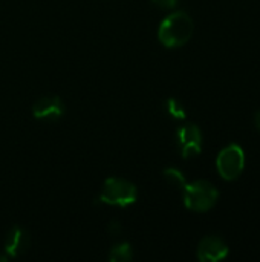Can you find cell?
I'll list each match as a JSON object with an SVG mask.
<instances>
[{"mask_svg":"<svg viewBox=\"0 0 260 262\" xmlns=\"http://www.w3.org/2000/svg\"><path fill=\"white\" fill-rule=\"evenodd\" d=\"M193 20L184 11L169 14L159 25L158 38L166 48H181L188 43L193 35Z\"/></svg>","mask_w":260,"mask_h":262,"instance_id":"1","label":"cell"},{"mask_svg":"<svg viewBox=\"0 0 260 262\" xmlns=\"http://www.w3.org/2000/svg\"><path fill=\"white\" fill-rule=\"evenodd\" d=\"M101 204L112 206V207H129L136 203L138 200V189L136 186L124 178H107L103 183L100 196Z\"/></svg>","mask_w":260,"mask_h":262,"instance_id":"2","label":"cell"},{"mask_svg":"<svg viewBox=\"0 0 260 262\" xmlns=\"http://www.w3.org/2000/svg\"><path fill=\"white\" fill-rule=\"evenodd\" d=\"M182 192H184L185 207L198 213H204L213 209L219 198L218 189L210 181H205V180L187 183Z\"/></svg>","mask_w":260,"mask_h":262,"instance_id":"3","label":"cell"},{"mask_svg":"<svg viewBox=\"0 0 260 262\" xmlns=\"http://www.w3.org/2000/svg\"><path fill=\"white\" fill-rule=\"evenodd\" d=\"M245 167V154L241 146L230 144L222 149L216 158V169L227 181H234L241 177Z\"/></svg>","mask_w":260,"mask_h":262,"instance_id":"4","label":"cell"},{"mask_svg":"<svg viewBox=\"0 0 260 262\" xmlns=\"http://www.w3.org/2000/svg\"><path fill=\"white\" fill-rule=\"evenodd\" d=\"M176 144L181 157L188 160L201 154L202 150V132L196 124H185L176 132Z\"/></svg>","mask_w":260,"mask_h":262,"instance_id":"5","label":"cell"},{"mask_svg":"<svg viewBox=\"0 0 260 262\" xmlns=\"http://www.w3.org/2000/svg\"><path fill=\"white\" fill-rule=\"evenodd\" d=\"M64 101L58 95H44L32 104L34 118L46 123L58 121L64 115Z\"/></svg>","mask_w":260,"mask_h":262,"instance_id":"6","label":"cell"},{"mask_svg":"<svg viewBox=\"0 0 260 262\" xmlns=\"http://www.w3.org/2000/svg\"><path fill=\"white\" fill-rule=\"evenodd\" d=\"M29 246H31L29 233L20 226H14L8 230L5 236L3 252L9 256V259L20 258L29 250Z\"/></svg>","mask_w":260,"mask_h":262,"instance_id":"7","label":"cell"},{"mask_svg":"<svg viewBox=\"0 0 260 262\" xmlns=\"http://www.w3.org/2000/svg\"><path fill=\"white\" fill-rule=\"evenodd\" d=\"M230 253L227 243L218 236H205L198 246V259L202 262H218L225 259Z\"/></svg>","mask_w":260,"mask_h":262,"instance_id":"8","label":"cell"},{"mask_svg":"<svg viewBox=\"0 0 260 262\" xmlns=\"http://www.w3.org/2000/svg\"><path fill=\"white\" fill-rule=\"evenodd\" d=\"M133 259V249L129 243L121 241L115 244L109 252V261L112 262H129Z\"/></svg>","mask_w":260,"mask_h":262,"instance_id":"9","label":"cell"},{"mask_svg":"<svg viewBox=\"0 0 260 262\" xmlns=\"http://www.w3.org/2000/svg\"><path fill=\"white\" fill-rule=\"evenodd\" d=\"M162 177L166 180V183L169 186H172L173 189H178V190H182L187 184L185 181V177L181 170L175 169V167H169L162 172Z\"/></svg>","mask_w":260,"mask_h":262,"instance_id":"10","label":"cell"},{"mask_svg":"<svg viewBox=\"0 0 260 262\" xmlns=\"http://www.w3.org/2000/svg\"><path fill=\"white\" fill-rule=\"evenodd\" d=\"M166 106H167V112H169L172 117H175V118H185V109L182 107V104H181L178 100L169 98Z\"/></svg>","mask_w":260,"mask_h":262,"instance_id":"11","label":"cell"},{"mask_svg":"<svg viewBox=\"0 0 260 262\" xmlns=\"http://www.w3.org/2000/svg\"><path fill=\"white\" fill-rule=\"evenodd\" d=\"M152 2H153V5H156L161 9H173V8H176L179 0H152Z\"/></svg>","mask_w":260,"mask_h":262,"instance_id":"12","label":"cell"},{"mask_svg":"<svg viewBox=\"0 0 260 262\" xmlns=\"http://www.w3.org/2000/svg\"><path fill=\"white\" fill-rule=\"evenodd\" d=\"M109 232H110L112 235L120 233V232H121V226H120V223H118V221H112V223L109 224Z\"/></svg>","mask_w":260,"mask_h":262,"instance_id":"13","label":"cell"},{"mask_svg":"<svg viewBox=\"0 0 260 262\" xmlns=\"http://www.w3.org/2000/svg\"><path fill=\"white\" fill-rule=\"evenodd\" d=\"M8 259H9V256H8L6 253H3V255L0 253V262H6Z\"/></svg>","mask_w":260,"mask_h":262,"instance_id":"14","label":"cell"},{"mask_svg":"<svg viewBox=\"0 0 260 262\" xmlns=\"http://www.w3.org/2000/svg\"><path fill=\"white\" fill-rule=\"evenodd\" d=\"M256 124H257V127L260 129V112L256 115Z\"/></svg>","mask_w":260,"mask_h":262,"instance_id":"15","label":"cell"}]
</instances>
